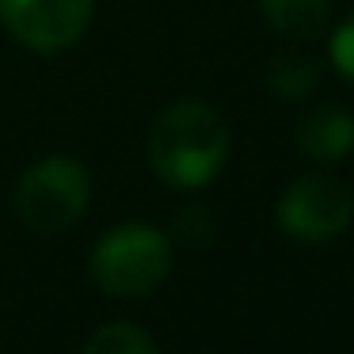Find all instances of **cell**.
I'll return each instance as SVG.
<instances>
[{"label": "cell", "instance_id": "cell-1", "mask_svg": "<svg viewBox=\"0 0 354 354\" xmlns=\"http://www.w3.org/2000/svg\"><path fill=\"white\" fill-rule=\"evenodd\" d=\"M229 156V126L214 107L183 100L149 130V164L171 187H202Z\"/></svg>", "mask_w": 354, "mask_h": 354}, {"label": "cell", "instance_id": "cell-2", "mask_svg": "<svg viewBox=\"0 0 354 354\" xmlns=\"http://www.w3.org/2000/svg\"><path fill=\"white\" fill-rule=\"evenodd\" d=\"M171 270V244L160 229L122 225L111 229L92 252V278L111 297L153 293Z\"/></svg>", "mask_w": 354, "mask_h": 354}, {"label": "cell", "instance_id": "cell-3", "mask_svg": "<svg viewBox=\"0 0 354 354\" xmlns=\"http://www.w3.org/2000/svg\"><path fill=\"white\" fill-rule=\"evenodd\" d=\"M88 206V171L73 156H46L24 171L16 187V214L35 232H65Z\"/></svg>", "mask_w": 354, "mask_h": 354}, {"label": "cell", "instance_id": "cell-4", "mask_svg": "<svg viewBox=\"0 0 354 354\" xmlns=\"http://www.w3.org/2000/svg\"><path fill=\"white\" fill-rule=\"evenodd\" d=\"M351 187L331 176H301L278 198V225L297 240H331L351 225Z\"/></svg>", "mask_w": 354, "mask_h": 354}, {"label": "cell", "instance_id": "cell-5", "mask_svg": "<svg viewBox=\"0 0 354 354\" xmlns=\"http://www.w3.org/2000/svg\"><path fill=\"white\" fill-rule=\"evenodd\" d=\"M95 0H0V19L24 46L54 54L84 35Z\"/></svg>", "mask_w": 354, "mask_h": 354}, {"label": "cell", "instance_id": "cell-6", "mask_svg": "<svg viewBox=\"0 0 354 354\" xmlns=\"http://www.w3.org/2000/svg\"><path fill=\"white\" fill-rule=\"evenodd\" d=\"M297 149L313 160H339L354 149V118L343 107H316L297 122Z\"/></svg>", "mask_w": 354, "mask_h": 354}, {"label": "cell", "instance_id": "cell-7", "mask_svg": "<svg viewBox=\"0 0 354 354\" xmlns=\"http://www.w3.org/2000/svg\"><path fill=\"white\" fill-rule=\"evenodd\" d=\"M263 19L286 39H305L328 19V0H259Z\"/></svg>", "mask_w": 354, "mask_h": 354}, {"label": "cell", "instance_id": "cell-8", "mask_svg": "<svg viewBox=\"0 0 354 354\" xmlns=\"http://www.w3.org/2000/svg\"><path fill=\"white\" fill-rule=\"evenodd\" d=\"M84 354H160L156 343L133 324H107L88 339Z\"/></svg>", "mask_w": 354, "mask_h": 354}, {"label": "cell", "instance_id": "cell-9", "mask_svg": "<svg viewBox=\"0 0 354 354\" xmlns=\"http://www.w3.org/2000/svg\"><path fill=\"white\" fill-rule=\"evenodd\" d=\"M270 88L282 100H301L305 92L316 88V65L308 57H278L270 65Z\"/></svg>", "mask_w": 354, "mask_h": 354}, {"label": "cell", "instance_id": "cell-10", "mask_svg": "<svg viewBox=\"0 0 354 354\" xmlns=\"http://www.w3.org/2000/svg\"><path fill=\"white\" fill-rule=\"evenodd\" d=\"M331 62H335V69L354 84V16H346L343 24H339L335 39H331Z\"/></svg>", "mask_w": 354, "mask_h": 354}]
</instances>
